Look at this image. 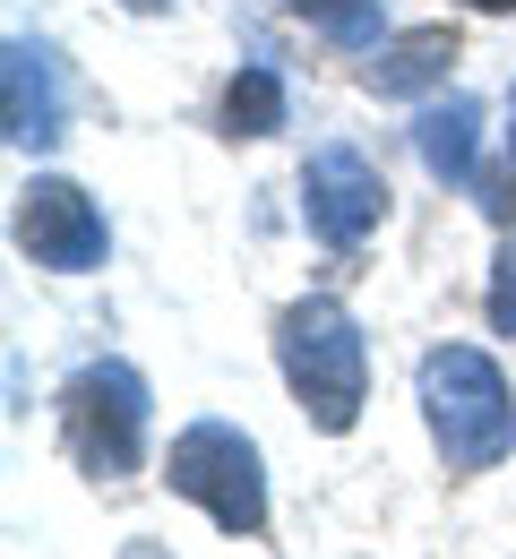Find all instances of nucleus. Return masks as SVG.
I'll return each mask as SVG.
<instances>
[{
  "label": "nucleus",
  "instance_id": "obj_15",
  "mask_svg": "<svg viewBox=\"0 0 516 559\" xmlns=\"http://www.w3.org/2000/svg\"><path fill=\"white\" fill-rule=\"evenodd\" d=\"M465 9H516V0H465Z\"/></svg>",
  "mask_w": 516,
  "mask_h": 559
},
{
  "label": "nucleus",
  "instance_id": "obj_16",
  "mask_svg": "<svg viewBox=\"0 0 516 559\" xmlns=\"http://www.w3.org/2000/svg\"><path fill=\"white\" fill-rule=\"evenodd\" d=\"M130 559H164V551H155V543H139V551H130Z\"/></svg>",
  "mask_w": 516,
  "mask_h": 559
},
{
  "label": "nucleus",
  "instance_id": "obj_10",
  "mask_svg": "<svg viewBox=\"0 0 516 559\" xmlns=\"http://www.w3.org/2000/svg\"><path fill=\"white\" fill-rule=\"evenodd\" d=\"M224 130L232 139H276L285 130V78L267 70V61H250V70L224 86Z\"/></svg>",
  "mask_w": 516,
  "mask_h": 559
},
{
  "label": "nucleus",
  "instance_id": "obj_5",
  "mask_svg": "<svg viewBox=\"0 0 516 559\" xmlns=\"http://www.w3.org/2000/svg\"><path fill=\"white\" fill-rule=\"evenodd\" d=\"M301 215H310V233H319L327 250L370 241L379 215H387V181H379V164H370L362 146H319V155L301 164Z\"/></svg>",
  "mask_w": 516,
  "mask_h": 559
},
{
  "label": "nucleus",
  "instance_id": "obj_9",
  "mask_svg": "<svg viewBox=\"0 0 516 559\" xmlns=\"http://www.w3.org/2000/svg\"><path fill=\"white\" fill-rule=\"evenodd\" d=\"M447 61H456V35L422 26V35H396V44L370 61V86H379V95H422V86L447 78Z\"/></svg>",
  "mask_w": 516,
  "mask_h": 559
},
{
  "label": "nucleus",
  "instance_id": "obj_4",
  "mask_svg": "<svg viewBox=\"0 0 516 559\" xmlns=\"http://www.w3.org/2000/svg\"><path fill=\"white\" fill-rule=\"evenodd\" d=\"M164 483L181 499H199L224 534H259L267 525V465H259V439L232 430V421H190L164 456Z\"/></svg>",
  "mask_w": 516,
  "mask_h": 559
},
{
  "label": "nucleus",
  "instance_id": "obj_7",
  "mask_svg": "<svg viewBox=\"0 0 516 559\" xmlns=\"http://www.w3.org/2000/svg\"><path fill=\"white\" fill-rule=\"evenodd\" d=\"M61 121H70V104H61L52 44L9 35V61H0V130H9V146H17V155H44V146L61 139Z\"/></svg>",
  "mask_w": 516,
  "mask_h": 559
},
{
  "label": "nucleus",
  "instance_id": "obj_12",
  "mask_svg": "<svg viewBox=\"0 0 516 559\" xmlns=\"http://www.w3.org/2000/svg\"><path fill=\"white\" fill-rule=\"evenodd\" d=\"M491 328L516 336V241L500 250V267H491Z\"/></svg>",
  "mask_w": 516,
  "mask_h": 559
},
{
  "label": "nucleus",
  "instance_id": "obj_13",
  "mask_svg": "<svg viewBox=\"0 0 516 559\" xmlns=\"http://www.w3.org/2000/svg\"><path fill=\"white\" fill-rule=\"evenodd\" d=\"M121 9H139V17H155V9H172V0H121Z\"/></svg>",
  "mask_w": 516,
  "mask_h": 559
},
{
  "label": "nucleus",
  "instance_id": "obj_2",
  "mask_svg": "<svg viewBox=\"0 0 516 559\" xmlns=\"http://www.w3.org/2000/svg\"><path fill=\"white\" fill-rule=\"evenodd\" d=\"M276 361H285V388L301 396V414L319 430H353L362 421V388H370V345L353 328L345 301H293L285 328H276Z\"/></svg>",
  "mask_w": 516,
  "mask_h": 559
},
{
  "label": "nucleus",
  "instance_id": "obj_6",
  "mask_svg": "<svg viewBox=\"0 0 516 559\" xmlns=\"http://www.w3.org/2000/svg\"><path fill=\"white\" fill-rule=\"evenodd\" d=\"M17 250L35 267H52V276H86V267H104V215L77 181L44 173V181L17 190Z\"/></svg>",
  "mask_w": 516,
  "mask_h": 559
},
{
  "label": "nucleus",
  "instance_id": "obj_8",
  "mask_svg": "<svg viewBox=\"0 0 516 559\" xmlns=\"http://www.w3.org/2000/svg\"><path fill=\"white\" fill-rule=\"evenodd\" d=\"M473 139H482V104H473V95H447V104H431V112L413 121L422 173H431V181H456V190L482 181V173H473Z\"/></svg>",
  "mask_w": 516,
  "mask_h": 559
},
{
  "label": "nucleus",
  "instance_id": "obj_14",
  "mask_svg": "<svg viewBox=\"0 0 516 559\" xmlns=\"http://www.w3.org/2000/svg\"><path fill=\"white\" fill-rule=\"evenodd\" d=\"M508 164H516V95H508Z\"/></svg>",
  "mask_w": 516,
  "mask_h": 559
},
{
  "label": "nucleus",
  "instance_id": "obj_11",
  "mask_svg": "<svg viewBox=\"0 0 516 559\" xmlns=\"http://www.w3.org/2000/svg\"><path fill=\"white\" fill-rule=\"evenodd\" d=\"M285 9H293V17H310L327 44H353V52H362V44H379V0H285Z\"/></svg>",
  "mask_w": 516,
  "mask_h": 559
},
{
  "label": "nucleus",
  "instance_id": "obj_3",
  "mask_svg": "<svg viewBox=\"0 0 516 559\" xmlns=\"http://www.w3.org/2000/svg\"><path fill=\"white\" fill-rule=\"evenodd\" d=\"M61 430H70V456L95 483L139 474V456H147V379L130 361H86V370H70Z\"/></svg>",
  "mask_w": 516,
  "mask_h": 559
},
{
  "label": "nucleus",
  "instance_id": "obj_1",
  "mask_svg": "<svg viewBox=\"0 0 516 559\" xmlns=\"http://www.w3.org/2000/svg\"><path fill=\"white\" fill-rule=\"evenodd\" d=\"M422 414H431V439H440L447 474H491L516 448V396L500 379V361L473 345L422 353Z\"/></svg>",
  "mask_w": 516,
  "mask_h": 559
}]
</instances>
